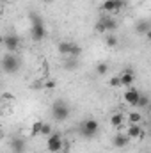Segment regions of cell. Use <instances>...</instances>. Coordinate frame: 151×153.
<instances>
[{"label":"cell","instance_id":"cell-25","mask_svg":"<svg viewBox=\"0 0 151 153\" xmlns=\"http://www.w3.org/2000/svg\"><path fill=\"white\" fill-rule=\"evenodd\" d=\"M94 30H96V32H100V34H105V27H103V23H101L100 20H98V23L94 25Z\"/></svg>","mask_w":151,"mask_h":153},{"label":"cell","instance_id":"cell-1","mask_svg":"<svg viewBox=\"0 0 151 153\" xmlns=\"http://www.w3.org/2000/svg\"><path fill=\"white\" fill-rule=\"evenodd\" d=\"M98 132H100V123L94 117H87L78 125V134L84 139H94L98 135Z\"/></svg>","mask_w":151,"mask_h":153},{"label":"cell","instance_id":"cell-7","mask_svg":"<svg viewBox=\"0 0 151 153\" xmlns=\"http://www.w3.org/2000/svg\"><path fill=\"white\" fill-rule=\"evenodd\" d=\"M20 43H21V39L20 36H16V34H5L4 36V43H2V46H5L7 48V52H16L18 48H20Z\"/></svg>","mask_w":151,"mask_h":153},{"label":"cell","instance_id":"cell-24","mask_svg":"<svg viewBox=\"0 0 151 153\" xmlns=\"http://www.w3.org/2000/svg\"><path fill=\"white\" fill-rule=\"evenodd\" d=\"M52 134V126L48 125V123H43V126H41V132H39V135H44V137H48Z\"/></svg>","mask_w":151,"mask_h":153},{"label":"cell","instance_id":"cell-13","mask_svg":"<svg viewBox=\"0 0 151 153\" xmlns=\"http://www.w3.org/2000/svg\"><path fill=\"white\" fill-rule=\"evenodd\" d=\"M126 135H128L130 139H139V137L144 135V128H142L141 125H130L128 130H126Z\"/></svg>","mask_w":151,"mask_h":153},{"label":"cell","instance_id":"cell-6","mask_svg":"<svg viewBox=\"0 0 151 153\" xmlns=\"http://www.w3.org/2000/svg\"><path fill=\"white\" fill-rule=\"evenodd\" d=\"M9 150H11V153H25L27 141L21 135H13L11 141H9Z\"/></svg>","mask_w":151,"mask_h":153},{"label":"cell","instance_id":"cell-20","mask_svg":"<svg viewBox=\"0 0 151 153\" xmlns=\"http://www.w3.org/2000/svg\"><path fill=\"white\" fill-rule=\"evenodd\" d=\"M96 73L100 76L107 75V73H109V62H98V64H96Z\"/></svg>","mask_w":151,"mask_h":153},{"label":"cell","instance_id":"cell-26","mask_svg":"<svg viewBox=\"0 0 151 153\" xmlns=\"http://www.w3.org/2000/svg\"><path fill=\"white\" fill-rule=\"evenodd\" d=\"M43 87H44V89H55V80H46V82L43 84Z\"/></svg>","mask_w":151,"mask_h":153},{"label":"cell","instance_id":"cell-16","mask_svg":"<svg viewBox=\"0 0 151 153\" xmlns=\"http://www.w3.org/2000/svg\"><path fill=\"white\" fill-rule=\"evenodd\" d=\"M71 46H73V43L71 41H61L59 45H57V50H59V53L61 55H70V52H71Z\"/></svg>","mask_w":151,"mask_h":153},{"label":"cell","instance_id":"cell-3","mask_svg":"<svg viewBox=\"0 0 151 153\" xmlns=\"http://www.w3.org/2000/svg\"><path fill=\"white\" fill-rule=\"evenodd\" d=\"M20 66H21L20 59H18L14 53H11V52H7V53L2 57V61H0V68H2V71L7 73V75H14V73H18Z\"/></svg>","mask_w":151,"mask_h":153},{"label":"cell","instance_id":"cell-12","mask_svg":"<svg viewBox=\"0 0 151 153\" xmlns=\"http://www.w3.org/2000/svg\"><path fill=\"white\" fill-rule=\"evenodd\" d=\"M100 22L105 27V34H114L117 30V22L114 18H110V16H103V18H100Z\"/></svg>","mask_w":151,"mask_h":153},{"label":"cell","instance_id":"cell-21","mask_svg":"<svg viewBox=\"0 0 151 153\" xmlns=\"http://www.w3.org/2000/svg\"><path fill=\"white\" fill-rule=\"evenodd\" d=\"M43 123H44V121H41V119H38V121H34V123H32V126H30V135H32V137H34V135H39Z\"/></svg>","mask_w":151,"mask_h":153},{"label":"cell","instance_id":"cell-29","mask_svg":"<svg viewBox=\"0 0 151 153\" xmlns=\"http://www.w3.org/2000/svg\"><path fill=\"white\" fill-rule=\"evenodd\" d=\"M2 43H4V36L0 34V46H2Z\"/></svg>","mask_w":151,"mask_h":153},{"label":"cell","instance_id":"cell-28","mask_svg":"<svg viewBox=\"0 0 151 153\" xmlns=\"http://www.w3.org/2000/svg\"><path fill=\"white\" fill-rule=\"evenodd\" d=\"M34 89H43V82H36L34 84Z\"/></svg>","mask_w":151,"mask_h":153},{"label":"cell","instance_id":"cell-32","mask_svg":"<svg viewBox=\"0 0 151 153\" xmlns=\"http://www.w3.org/2000/svg\"><path fill=\"white\" fill-rule=\"evenodd\" d=\"M44 2H48V4H50V2H55V0H44Z\"/></svg>","mask_w":151,"mask_h":153},{"label":"cell","instance_id":"cell-19","mask_svg":"<svg viewBox=\"0 0 151 153\" xmlns=\"http://www.w3.org/2000/svg\"><path fill=\"white\" fill-rule=\"evenodd\" d=\"M64 68L68 70V71H73L78 68V59L76 57H68L66 59V62H64Z\"/></svg>","mask_w":151,"mask_h":153},{"label":"cell","instance_id":"cell-31","mask_svg":"<svg viewBox=\"0 0 151 153\" xmlns=\"http://www.w3.org/2000/svg\"><path fill=\"white\" fill-rule=\"evenodd\" d=\"M0 2H2V4H5V2H9V0H0Z\"/></svg>","mask_w":151,"mask_h":153},{"label":"cell","instance_id":"cell-17","mask_svg":"<svg viewBox=\"0 0 151 153\" xmlns=\"http://www.w3.org/2000/svg\"><path fill=\"white\" fill-rule=\"evenodd\" d=\"M126 121H128L130 125H139V123L142 121V114L133 111V112H130V114L126 116Z\"/></svg>","mask_w":151,"mask_h":153},{"label":"cell","instance_id":"cell-30","mask_svg":"<svg viewBox=\"0 0 151 153\" xmlns=\"http://www.w3.org/2000/svg\"><path fill=\"white\" fill-rule=\"evenodd\" d=\"M2 137H4V132H2V128H0V139H2Z\"/></svg>","mask_w":151,"mask_h":153},{"label":"cell","instance_id":"cell-15","mask_svg":"<svg viewBox=\"0 0 151 153\" xmlns=\"http://www.w3.org/2000/svg\"><path fill=\"white\" fill-rule=\"evenodd\" d=\"M126 121V116L123 114V112H115V114L110 116V123H112V126L115 128H123V123Z\"/></svg>","mask_w":151,"mask_h":153},{"label":"cell","instance_id":"cell-9","mask_svg":"<svg viewBox=\"0 0 151 153\" xmlns=\"http://www.w3.org/2000/svg\"><path fill=\"white\" fill-rule=\"evenodd\" d=\"M117 78H119V85L121 87H130L133 84V80H135V73L132 70H124V71H121L117 75Z\"/></svg>","mask_w":151,"mask_h":153},{"label":"cell","instance_id":"cell-23","mask_svg":"<svg viewBox=\"0 0 151 153\" xmlns=\"http://www.w3.org/2000/svg\"><path fill=\"white\" fill-rule=\"evenodd\" d=\"M82 55V46L80 45H76V43H73V46H71V52H70V55L68 57H80Z\"/></svg>","mask_w":151,"mask_h":153},{"label":"cell","instance_id":"cell-8","mask_svg":"<svg viewBox=\"0 0 151 153\" xmlns=\"http://www.w3.org/2000/svg\"><path fill=\"white\" fill-rule=\"evenodd\" d=\"M124 5H126L124 0H105V2L101 4V9H103L105 13H114V11L123 9Z\"/></svg>","mask_w":151,"mask_h":153},{"label":"cell","instance_id":"cell-22","mask_svg":"<svg viewBox=\"0 0 151 153\" xmlns=\"http://www.w3.org/2000/svg\"><path fill=\"white\" fill-rule=\"evenodd\" d=\"M105 43H107L109 48H115L119 41H117V38H115L114 34H107V36H105Z\"/></svg>","mask_w":151,"mask_h":153},{"label":"cell","instance_id":"cell-11","mask_svg":"<svg viewBox=\"0 0 151 153\" xmlns=\"http://www.w3.org/2000/svg\"><path fill=\"white\" fill-rule=\"evenodd\" d=\"M114 146L115 148H119V150H124V148H128V144H130V137L126 135V134H115L112 139Z\"/></svg>","mask_w":151,"mask_h":153},{"label":"cell","instance_id":"cell-18","mask_svg":"<svg viewBox=\"0 0 151 153\" xmlns=\"http://www.w3.org/2000/svg\"><path fill=\"white\" fill-rule=\"evenodd\" d=\"M148 105H150V96L148 94H142L141 93V96H139V100H137V109H148Z\"/></svg>","mask_w":151,"mask_h":153},{"label":"cell","instance_id":"cell-14","mask_svg":"<svg viewBox=\"0 0 151 153\" xmlns=\"http://www.w3.org/2000/svg\"><path fill=\"white\" fill-rule=\"evenodd\" d=\"M135 30H137L139 36H146V34H150V30H151L150 22H148V20H139L137 25H135Z\"/></svg>","mask_w":151,"mask_h":153},{"label":"cell","instance_id":"cell-5","mask_svg":"<svg viewBox=\"0 0 151 153\" xmlns=\"http://www.w3.org/2000/svg\"><path fill=\"white\" fill-rule=\"evenodd\" d=\"M64 139H62V135L59 134V132H52L50 135H48V139H46V148H48V152L52 153H61L64 150Z\"/></svg>","mask_w":151,"mask_h":153},{"label":"cell","instance_id":"cell-4","mask_svg":"<svg viewBox=\"0 0 151 153\" xmlns=\"http://www.w3.org/2000/svg\"><path fill=\"white\" fill-rule=\"evenodd\" d=\"M30 20H32V29H30V38L34 41H43L46 38V27L43 23V18L36 14V13H30Z\"/></svg>","mask_w":151,"mask_h":153},{"label":"cell","instance_id":"cell-27","mask_svg":"<svg viewBox=\"0 0 151 153\" xmlns=\"http://www.w3.org/2000/svg\"><path fill=\"white\" fill-rule=\"evenodd\" d=\"M109 85H110V87H117V85H119V78H117V76H112V78L109 80Z\"/></svg>","mask_w":151,"mask_h":153},{"label":"cell","instance_id":"cell-2","mask_svg":"<svg viewBox=\"0 0 151 153\" xmlns=\"http://www.w3.org/2000/svg\"><path fill=\"white\" fill-rule=\"evenodd\" d=\"M52 117L57 121V123H62V121H66V119H70V116H71V109H70V105H68V102H64V100H55L53 103H52Z\"/></svg>","mask_w":151,"mask_h":153},{"label":"cell","instance_id":"cell-10","mask_svg":"<svg viewBox=\"0 0 151 153\" xmlns=\"http://www.w3.org/2000/svg\"><path fill=\"white\" fill-rule=\"evenodd\" d=\"M139 96H141V91H139V89H135V87H128V91L124 93L123 100H124V103H128V105L135 107V105H137Z\"/></svg>","mask_w":151,"mask_h":153}]
</instances>
